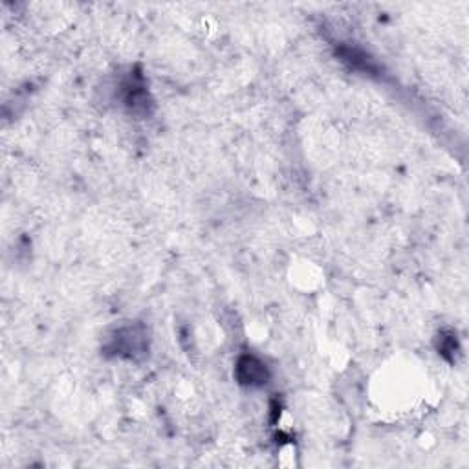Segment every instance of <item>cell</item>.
Here are the masks:
<instances>
[{"instance_id":"cell-1","label":"cell","mask_w":469,"mask_h":469,"mask_svg":"<svg viewBox=\"0 0 469 469\" xmlns=\"http://www.w3.org/2000/svg\"><path fill=\"white\" fill-rule=\"evenodd\" d=\"M238 376L244 383H262L266 382V365L257 361L255 358H244L238 363Z\"/></svg>"}]
</instances>
